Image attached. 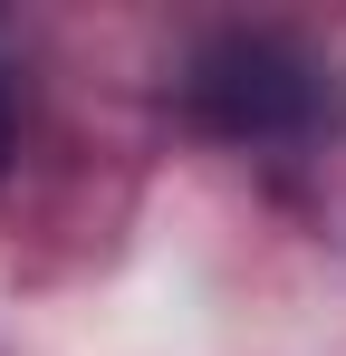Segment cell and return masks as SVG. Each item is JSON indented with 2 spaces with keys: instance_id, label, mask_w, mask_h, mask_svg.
Here are the masks:
<instances>
[{
  "instance_id": "7a4b0ae2",
  "label": "cell",
  "mask_w": 346,
  "mask_h": 356,
  "mask_svg": "<svg viewBox=\"0 0 346 356\" xmlns=\"http://www.w3.org/2000/svg\"><path fill=\"white\" fill-rule=\"evenodd\" d=\"M0 154H10V87H0Z\"/></svg>"
},
{
  "instance_id": "6da1fadb",
  "label": "cell",
  "mask_w": 346,
  "mask_h": 356,
  "mask_svg": "<svg viewBox=\"0 0 346 356\" xmlns=\"http://www.w3.org/2000/svg\"><path fill=\"white\" fill-rule=\"evenodd\" d=\"M183 97H192V116L212 125V135H240V145H279L298 125H318V106H327L318 58H298L270 29H222V39L192 58Z\"/></svg>"
}]
</instances>
